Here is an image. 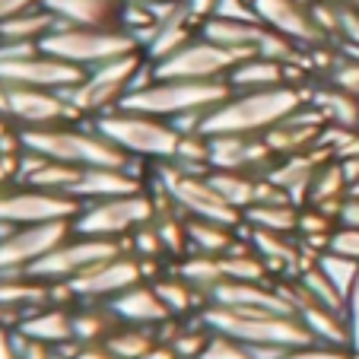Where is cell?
<instances>
[{"label":"cell","instance_id":"cell-20","mask_svg":"<svg viewBox=\"0 0 359 359\" xmlns=\"http://www.w3.org/2000/svg\"><path fill=\"white\" fill-rule=\"evenodd\" d=\"M232 93H251V89H277L290 86V64L271 61V57L251 55L242 64H236L229 76H226Z\"/></svg>","mask_w":359,"mask_h":359},{"label":"cell","instance_id":"cell-35","mask_svg":"<svg viewBox=\"0 0 359 359\" xmlns=\"http://www.w3.org/2000/svg\"><path fill=\"white\" fill-rule=\"evenodd\" d=\"M340 45L359 48V10L340 0Z\"/></svg>","mask_w":359,"mask_h":359},{"label":"cell","instance_id":"cell-13","mask_svg":"<svg viewBox=\"0 0 359 359\" xmlns=\"http://www.w3.org/2000/svg\"><path fill=\"white\" fill-rule=\"evenodd\" d=\"M86 70L74 67V64L61 61V57L48 55L41 48H29L22 55L4 57L0 61V83L10 86H32V89H55V93H67V89L80 86Z\"/></svg>","mask_w":359,"mask_h":359},{"label":"cell","instance_id":"cell-8","mask_svg":"<svg viewBox=\"0 0 359 359\" xmlns=\"http://www.w3.org/2000/svg\"><path fill=\"white\" fill-rule=\"evenodd\" d=\"M156 219V201L147 191L124 197H105V201H86L74 217L76 236H99V238H128L143 223Z\"/></svg>","mask_w":359,"mask_h":359},{"label":"cell","instance_id":"cell-42","mask_svg":"<svg viewBox=\"0 0 359 359\" xmlns=\"http://www.w3.org/2000/svg\"><path fill=\"white\" fill-rule=\"evenodd\" d=\"M22 340V337H20ZM22 359H64L61 350L45 344H32V340H22Z\"/></svg>","mask_w":359,"mask_h":359},{"label":"cell","instance_id":"cell-33","mask_svg":"<svg viewBox=\"0 0 359 359\" xmlns=\"http://www.w3.org/2000/svg\"><path fill=\"white\" fill-rule=\"evenodd\" d=\"M277 359H359V356L353 350H346V346L302 344V346H290V350H283Z\"/></svg>","mask_w":359,"mask_h":359},{"label":"cell","instance_id":"cell-14","mask_svg":"<svg viewBox=\"0 0 359 359\" xmlns=\"http://www.w3.org/2000/svg\"><path fill=\"white\" fill-rule=\"evenodd\" d=\"M147 280V267L140 258H134L130 251H121L118 258L105 261V264L93 267L89 273L67 280L70 290H74L76 302H111L115 296L128 292L130 286L143 283Z\"/></svg>","mask_w":359,"mask_h":359},{"label":"cell","instance_id":"cell-11","mask_svg":"<svg viewBox=\"0 0 359 359\" xmlns=\"http://www.w3.org/2000/svg\"><path fill=\"white\" fill-rule=\"evenodd\" d=\"M124 251V238H99V236H70L64 245H57L48 258H41L29 273L41 280H74L80 273H89L93 267L118 258Z\"/></svg>","mask_w":359,"mask_h":359},{"label":"cell","instance_id":"cell-5","mask_svg":"<svg viewBox=\"0 0 359 359\" xmlns=\"http://www.w3.org/2000/svg\"><path fill=\"white\" fill-rule=\"evenodd\" d=\"M229 93L232 89L226 80H159L153 76L147 86L134 89L121 102V109L163 118V121H178V118L213 111L219 102L229 99Z\"/></svg>","mask_w":359,"mask_h":359},{"label":"cell","instance_id":"cell-34","mask_svg":"<svg viewBox=\"0 0 359 359\" xmlns=\"http://www.w3.org/2000/svg\"><path fill=\"white\" fill-rule=\"evenodd\" d=\"M327 83H334V86L346 89L350 95H356V99H359V57L340 55L337 64L331 67V74H327Z\"/></svg>","mask_w":359,"mask_h":359},{"label":"cell","instance_id":"cell-31","mask_svg":"<svg viewBox=\"0 0 359 359\" xmlns=\"http://www.w3.org/2000/svg\"><path fill=\"white\" fill-rule=\"evenodd\" d=\"M318 267L334 280V286L344 292H350V286L356 283V277H359V261L346 258V255H337V251H325L318 258Z\"/></svg>","mask_w":359,"mask_h":359},{"label":"cell","instance_id":"cell-36","mask_svg":"<svg viewBox=\"0 0 359 359\" xmlns=\"http://www.w3.org/2000/svg\"><path fill=\"white\" fill-rule=\"evenodd\" d=\"M346 331H350V350L359 356V277L346 292Z\"/></svg>","mask_w":359,"mask_h":359},{"label":"cell","instance_id":"cell-40","mask_svg":"<svg viewBox=\"0 0 359 359\" xmlns=\"http://www.w3.org/2000/svg\"><path fill=\"white\" fill-rule=\"evenodd\" d=\"M340 226L346 229H359V197L356 194H346V201L340 203Z\"/></svg>","mask_w":359,"mask_h":359},{"label":"cell","instance_id":"cell-24","mask_svg":"<svg viewBox=\"0 0 359 359\" xmlns=\"http://www.w3.org/2000/svg\"><path fill=\"white\" fill-rule=\"evenodd\" d=\"M57 26H61V22L55 20V13L41 4V7H32V10H26V13L13 16V20L0 22V41H13V45H41Z\"/></svg>","mask_w":359,"mask_h":359},{"label":"cell","instance_id":"cell-39","mask_svg":"<svg viewBox=\"0 0 359 359\" xmlns=\"http://www.w3.org/2000/svg\"><path fill=\"white\" fill-rule=\"evenodd\" d=\"M41 4H45V0H0V22L13 20V16L26 13V10H32V7H41Z\"/></svg>","mask_w":359,"mask_h":359},{"label":"cell","instance_id":"cell-7","mask_svg":"<svg viewBox=\"0 0 359 359\" xmlns=\"http://www.w3.org/2000/svg\"><path fill=\"white\" fill-rule=\"evenodd\" d=\"M41 51L61 57L80 70H93L102 64L124 57L130 51H143L140 41L128 32L124 26L111 29H86V26H57L55 32L41 41Z\"/></svg>","mask_w":359,"mask_h":359},{"label":"cell","instance_id":"cell-10","mask_svg":"<svg viewBox=\"0 0 359 359\" xmlns=\"http://www.w3.org/2000/svg\"><path fill=\"white\" fill-rule=\"evenodd\" d=\"M245 57L251 55L229 51V48L213 45L203 35H197L194 41L178 48L175 55L153 64V76H159V80H226Z\"/></svg>","mask_w":359,"mask_h":359},{"label":"cell","instance_id":"cell-32","mask_svg":"<svg viewBox=\"0 0 359 359\" xmlns=\"http://www.w3.org/2000/svg\"><path fill=\"white\" fill-rule=\"evenodd\" d=\"M197 359H255V356H251V346H245L242 340L210 331V340H207V346H203V353Z\"/></svg>","mask_w":359,"mask_h":359},{"label":"cell","instance_id":"cell-27","mask_svg":"<svg viewBox=\"0 0 359 359\" xmlns=\"http://www.w3.org/2000/svg\"><path fill=\"white\" fill-rule=\"evenodd\" d=\"M238 229H242V226L217 223V219H188L191 251L210 255V258H223L226 251H232L238 242H242Z\"/></svg>","mask_w":359,"mask_h":359},{"label":"cell","instance_id":"cell-18","mask_svg":"<svg viewBox=\"0 0 359 359\" xmlns=\"http://www.w3.org/2000/svg\"><path fill=\"white\" fill-rule=\"evenodd\" d=\"M61 26H86V29H111L121 26L124 0H45Z\"/></svg>","mask_w":359,"mask_h":359},{"label":"cell","instance_id":"cell-16","mask_svg":"<svg viewBox=\"0 0 359 359\" xmlns=\"http://www.w3.org/2000/svg\"><path fill=\"white\" fill-rule=\"evenodd\" d=\"M16 334H20L22 340L55 346V350L76 344V337H74V305L48 302V305H41V309H32L29 315H22V318L16 321Z\"/></svg>","mask_w":359,"mask_h":359},{"label":"cell","instance_id":"cell-25","mask_svg":"<svg viewBox=\"0 0 359 359\" xmlns=\"http://www.w3.org/2000/svg\"><path fill=\"white\" fill-rule=\"evenodd\" d=\"M299 321L309 327L315 344L327 346H346L350 350V331H346V318L340 312H331L318 302H302L299 305Z\"/></svg>","mask_w":359,"mask_h":359},{"label":"cell","instance_id":"cell-1","mask_svg":"<svg viewBox=\"0 0 359 359\" xmlns=\"http://www.w3.org/2000/svg\"><path fill=\"white\" fill-rule=\"evenodd\" d=\"M302 105H309L305 86H277V89H251V93H229V99L219 102L213 111H207L201 121V134H245L264 137L271 128L296 115Z\"/></svg>","mask_w":359,"mask_h":359},{"label":"cell","instance_id":"cell-17","mask_svg":"<svg viewBox=\"0 0 359 359\" xmlns=\"http://www.w3.org/2000/svg\"><path fill=\"white\" fill-rule=\"evenodd\" d=\"M109 309L115 312V318L121 325H140V327H159L165 321H172V312L165 309V302L159 299L156 286L143 280V283L130 286L128 292L115 296L109 302Z\"/></svg>","mask_w":359,"mask_h":359},{"label":"cell","instance_id":"cell-23","mask_svg":"<svg viewBox=\"0 0 359 359\" xmlns=\"http://www.w3.org/2000/svg\"><path fill=\"white\" fill-rule=\"evenodd\" d=\"M309 105L334 128H359V99L334 83H321L315 93H309Z\"/></svg>","mask_w":359,"mask_h":359},{"label":"cell","instance_id":"cell-4","mask_svg":"<svg viewBox=\"0 0 359 359\" xmlns=\"http://www.w3.org/2000/svg\"><path fill=\"white\" fill-rule=\"evenodd\" d=\"M201 318L210 331L229 334V337L242 340L245 346L290 350V346L315 344L309 327L299 321V315H280V312H267V309H229V305L207 302Z\"/></svg>","mask_w":359,"mask_h":359},{"label":"cell","instance_id":"cell-26","mask_svg":"<svg viewBox=\"0 0 359 359\" xmlns=\"http://www.w3.org/2000/svg\"><path fill=\"white\" fill-rule=\"evenodd\" d=\"M121 327L109 302H76L74 305V337L76 344H105Z\"/></svg>","mask_w":359,"mask_h":359},{"label":"cell","instance_id":"cell-6","mask_svg":"<svg viewBox=\"0 0 359 359\" xmlns=\"http://www.w3.org/2000/svg\"><path fill=\"white\" fill-rule=\"evenodd\" d=\"M95 130L102 137H109L124 156H130L134 163H169L175 159L178 149V128L172 121L153 115H140L130 109H115L95 118Z\"/></svg>","mask_w":359,"mask_h":359},{"label":"cell","instance_id":"cell-2","mask_svg":"<svg viewBox=\"0 0 359 359\" xmlns=\"http://www.w3.org/2000/svg\"><path fill=\"white\" fill-rule=\"evenodd\" d=\"M22 149H32L41 156L67 163L76 169H130L134 159L102 137L93 121H67L51 128H29L22 130Z\"/></svg>","mask_w":359,"mask_h":359},{"label":"cell","instance_id":"cell-28","mask_svg":"<svg viewBox=\"0 0 359 359\" xmlns=\"http://www.w3.org/2000/svg\"><path fill=\"white\" fill-rule=\"evenodd\" d=\"M207 182L213 184V191H217L219 197H223L229 207H236V210H248L251 203L258 201V182L261 175H251V172H226V169H210L207 172Z\"/></svg>","mask_w":359,"mask_h":359},{"label":"cell","instance_id":"cell-15","mask_svg":"<svg viewBox=\"0 0 359 359\" xmlns=\"http://www.w3.org/2000/svg\"><path fill=\"white\" fill-rule=\"evenodd\" d=\"M255 13L267 29L286 35L299 48L327 45L325 32L318 29V22L312 16V7L302 4V0H255Z\"/></svg>","mask_w":359,"mask_h":359},{"label":"cell","instance_id":"cell-9","mask_svg":"<svg viewBox=\"0 0 359 359\" xmlns=\"http://www.w3.org/2000/svg\"><path fill=\"white\" fill-rule=\"evenodd\" d=\"M83 203L70 194H55L32 184L0 188V229L35 223H74Z\"/></svg>","mask_w":359,"mask_h":359},{"label":"cell","instance_id":"cell-29","mask_svg":"<svg viewBox=\"0 0 359 359\" xmlns=\"http://www.w3.org/2000/svg\"><path fill=\"white\" fill-rule=\"evenodd\" d=\"M299 217H302V203H251L245 210V226L251 229H271V232H290L299 236Z\"/></svg>","mask_w":359,"mask_h":359},{"label":"cell","instance_id":"cell-19","mask_svg":"<svg viewBox=\"0 0 359 359\" xmlns=\"http://www.w3.org/2000/svg\"><path fill=\"white\" fill-rule=\"evenodd\" d=\"M147 191L143 178L130 175V169H83L80 182L74 188V197L80 203L86 201H105V197H124Z\"/></svg>","mask_w":359,"mask_h":359},{"label":"cell","instance_id":"cell-21","mask_svg":"<svg viewBox=\"0 0 359 359\" xmlns=\"http://www.w3.org/2000/svg\"><path fill=\"white\" fill-rule=\"evenodd\" d=\"M201 35L213 45H223L229 51H242V55H255L258 41L264 35V22H248V20H226V16H210L201 22Z\"/></svg>","mask_w":359,"mask_h":359},{"label":"cell","instance_id":"cell-38","mask_svg":"<svg viewBox=\"0 0 359 359\" xmlns=\"http://www.w3.org/2000/svg\"><path fill=\"white\" fill-rule=\"evenodd\" d=\"M0 359H22V340L16 327L0 325Z\"/></svg>","mask_w":359,"mask_h":359},{"label":"cell","instance_id":"cell-3","mask_svg":"<svg viewBox=\"0 0 359 359\" xmlns=\"http://www.w3.org/2000/svg\"><path fill=\"white\" fill-rule=\"evenodd\" d=\"M153 80V64L147 61L143 51H130L124 57L102 64V67L86 70L80 86L67 89V99L74 105V111L83 121H95L105 111L121 109V102L128 99L134 89L147 86Z\"/></svg>","mask_w":359,"mask_h":359},{"label":"cell","instance_id":"cell-22","mask_svg":"<svg viewBox=\"0 0 359 359\" xmlns=\"http://www.w3.org/2000/svg\"><path fill=\"white\" fill-rule=\"evenodd\" d=\"M149 283L156 286L159 299L165 302V309L172 312V318H197V315L207 309V296L201 290L188 283L184 277H178L172 267H165L156 280H149Z\"/></svg>","mask_w":359,"mask_h":359},{"label":"cell","instance_id":"cell-43","mask_svg":"<svg viewBox=\"0 0 359 359\" xmlns=\"http://www.w3.org/2000/svg\"><path fill=\"white\" fill-rule=\"evenodd\" d=\"M128 4H147V7H163V4H184V0H128Z\"/></svg>","mask_w":359,"mask_h":359},{"label":"cell","instance_id":"cell-12","mask_svg":"<svg viewBox=\"0 0 359 359\" xmlns=\"http://www.w3.org/2000/svg\"><path fill=\"white\" fill-rule=\"evenodd\" d=\"M70 236H74V223H35L0 229V273L32 271Z\"/></svg>","mask_w":359,"mask_h":359},{"label":"cell","instance_id":"cell-41","mask_svg":"<svg viewBox=\"0 0 359 359\" xmlns=\"http://www.w3.org/2000/svg\"><path fill=\"white\" fill-rule=\"evenodd\" d=\"M184 7H188V13L194 16L197 22H207L210 16H217L219 0H184Z\"/></svg>","mask_w":359,"mask_h":359},{"label":"cell","instance_id":"cell-37","mask_svg":"<svg viewBox=\"0 0 359 359\" xmlns=\"http://www.w3.org/2000/svg\"><path fill=\"white\" fill-rule=\"evenodd\" d=\"M22 182V153H4L0 149V188H13Z\"/></svg>","mask_w":359,"mask_h":359},{"label":"cell","instance_id":"cell-30","mask_svg":"<svg viewBox=\"0 0 359 359\" xmlns=\"http://www.w3.org/2000/svg\"><path fill=\"white\" fill-rule=\"evenodd\" d=\"M156 344H159L156 327H140V325H121L105 340V346L118 359H149V353L156 350Z\"/></svg>","mask_w":359,"mask_h":359}]
</instances>
